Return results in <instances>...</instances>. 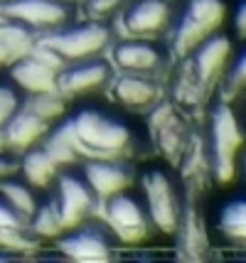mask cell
Returning <instances> with one entry per match:
<instances>
[{
	"label": "cell",
	"mask_w": 246,
	"mask_h": 263,
	"mask_svg": "<svg viewBox=\"0 0 246 263\" xmlns=\"http://www.w3.org/2000/svg\"><path fill=\"white\" fill-rule=\"evenodd\" d=\"M23 99H25L23 91L12 84L10 77L8 74H0V130L15 116V111L20 108Z\"/></svg>",
	"instance_id": "22"
},
{
	"label": "cell",
	"mask_w": 246,
	"mask_h": 263,
	"mask_svg": "<svg viewBox=\"0 0 246 263\" xmlns=\"http://www.w3.org/2000/svg\"><path fill=\"white\" fill-rule=\"evenodd\" d=\"M234 34L236 40H246V0H239V5H236L234 10Z\"/></svg>",
	"instance_id": "24"
},
{
	"label": "cell",
	"mask_w": 246,
	"mask_h": 263,
	"mask_svg": "<svg viewBox=\"0 0 246 263\" xmlns=\"http://www.w3.org/2000/svg\"><path fill=\"white\" fill-rule=\"evenodd\" d=\"M40 52H30V54H20L10 64L8 77L12 84L23 91V96H32V93H45V91H57V71L59 64L57 57H52L45 47H37Z\"/></svg>",
	"instance_id": "15"
},
{
	"label": "cell",
	"mask_w": 246,
	"mask_h": 263,
	"mask_svg": "<svg viewBox=\"0 0 246 263\" xmlns=\"http://www.w3.org/2000/svg\"><path fill=\"white\" fill-rule=\"evenodd\" d=\"M234 49V40L219 30L204 42H199L190 54H185V69L177 79V99L182 103H197L212 93L214 86L224 84Z\"/></svg>",
	"instance_id": "2"
},
{
	"label": "cell",
	"mask_w": 246,
	"mask_h": 263,
	"mask_svg": "<svg viewBox=\"0 0 246 263\" xmlns=\"http://www.w3.org/2000/svg\"><path fill=\"white\" fill-rule=\"evenodd\" d=\"M49 192H52L49 199L54 202L59 217L64 221V229L94 219L96 206L101 204L91 192V187L86 184V180L82 177L79 167H64L57 175L54 184L49 187Z\"/></svg>",
	"instance_id": "11"
},
{
	"label": "cell",
	"mask_w": 246,
	"mask_h": 263,
	"mask_svg": "<svg viewBox=\"0 0 246 263\" xmlns=\"http://www.w3.org/2000/svg\"><path fill=\"white\" fill-rule=\"evenodd\" d=\"M113 67L104 57L84 59V62H71L62 64L57 71V93L69 101V99H89L108 89V84L113 79Z\"/></svg>",
	"instance_id": "13"
},
{
	"label": "cell",
	"mask_w": 246,
	"mask_h": 263,
	"mask_svg": "<svg viewBox=\"0 0 246 263\" xmlns=\"http://www.w3.org/2000/svg\"><path fill=\"white\" fill-rule=\"evenodd\" d=\"M12 172H17V155L8 153V150H0V180L12 175Z\"/></svg>",
	"instance_id": "25"
},
{
	"label": "cell",
	"mask_w": 246,
	"mask_h": 263,
	"mask_svg": "<svg viewBox=\"0 0 246 263\" xmlns=\"http://www.w3.org/2000/svg\"><path fill=\"white\" fill-rule=\"evenodd\" d=\"M101 204H104L101 221L111 231V236L116 239L118 246H138L155 234L136 187L108 197Z\"/></svg>",
	"instance_id": "8"
},
{
	"label": "cell",
	"mask_w": 246,
	"mask_h": 263,
	"mask_svg": "<svg viewBox=\"0 0 246 263\" xmlns=\"http://www.w3.org/2000/svg\"><path fill=\"white\" fill-rule=\"evenodd\" d=\"M150 116L155 118V123H153L155 145L163 150V155H167L170 160L180 162L190 153V133H187V126H185L180 111L170 108V106H165L160 101L150 111Z\"/></svg>",
	"instance_id": "17"
},
{
	"label": "cell",
	"mask_w": 246,
	"mask_h": 263,
	"mask_svg": "<svg viewBox=\"0 0 246 263\" xmlns=\"http://www.w3.org/2000/svg\"><path fill=\"white\" fill-rule=\"evenodd\" d=\"M136 192L148 212L153 231L165 236L177 234L187 209H185V195L175 172L163 165L145 167L136 175Z\"/></svg>",
	"instance_id": "3"
},
{
	"label": "cell",
	"mask_w": 246,
	"mask_h": 263,
	"mask_svg": "<svg viewBox=\"0 0 246 263\" xmlns=\"http://www.w3.org/2000/svg\"><path fill=\"white\" fill-rule=\"evenodd\" d=\"M37 241L30 234L27 219L17 214L3 197H0V249H15L20 251L23 246H35Z\"/></svg>",
	"instance_id": "21"
},
{
	"label": "cell",
	"mask_w": 246,
	"mask_h": 263,
	"mask_svg": "<svg viewBox=\"0 0 246 263\" xmlns=\"http://www.w3.org/2000/svg\"><path fill=\"white\" fill-rule=\"evenodd\" d=\"M69 3H74V0H69Z\"/></svg>",
	"instance_id": "28"
},
{
	"label": "cell",
	"mask_w": 246,
	"mask_h": 263,
	"mask_svg": "<svg viewBox=\"0 0 246 263\" xmlns=\"http://www.w3.org/2000/svg\"><path fill=\"white\" fill-rule=\"evenodd\" d=\"M62 170L64 167L49 155L42 143H37L17 155V175L27 180L32 187H37L40 192H47Z\"/></svg>",
	"instance_id": "18"
},
{
	"label": "cell",
	"mask_w": 246,
	"mask_h": 263,
	"mask_svg": "<svg viewBox=\"0 0 246 263\" xmlns=\"http://www.w3.org/2000/svg\"><path fill=\"white\" fill-rule=\"evenodd\" d=\"M86 184L91 187L99 202H104L108 197L118 195L123 190L136 187V175L130 160H121V158H101V160H84L77 165Z\"/></svg>",
	"instance_id": "16"
},
{
	"label": "cell",
	"mask_w": 246,
	"mask_h": 263,
	"mask_svg": "<svg viewBox=\"0 0 246 263\" xmlns=\"http://www.w3.org/2000/svg\"><path fill=\"white\" fill-rule=\"evenodd\" d=\"M57 251L64 258L71 261H108L113 258V251L118 249L116 239L111 236V231L106 229L101 219H89L77 227H69L54 239Z\"/></svg>",
	"instance_id": "10"
},
{
	"label": "cell",
	"mask_w": 246,
	"mask_h": 263,
	"mask_svg": "<svg viewBox=\"0 0 246 263\" xmlns=\"http://www.w3.org/2000/svg\"><path fill=\"white\" fill-rule=\"evenodd\" d=\"M177 8L173 0H128L118 12L121 37L138 40H167L173 30Z\"/></svg>",
	"instance_id": "9"
},
{
	"label": "cell",
	"mask_w": 246,
	"mask_h": 263,
	"mask_svg": "<svg viewBox=\"0 0 246 263\" xmlns=\"http://www.w3.org/2000/svg\"><path fill=\"white\" fill-rule=\"evenodd\" d=\"M40 45L52 57H57L59 64H71V62L104 57V52H108V47L113 45V30L108 27V23L101 20L77 17L67 27L42 37Z\"/></svg>",
	"instance_id": "5"
},
{
	"label": "cell",
	"mask_w": 246,
	"mask_h": 263,
	"mask_svg": "<svg viewBox=\"0 0 246 263\" xmlns=\"http://www.w3.org/2000/svg\"><path fill=\"white\" fill-rule=\"evenodd\" d=\"M77 20L69 0H0V25L17 27L30 37H47Z\"/></svg>",
	"instance_id": "6"
},
{
	"label": "cell",
	"mask_w": 246,
	"mask_h": 263,
	"mask_svg": "<svg viewBox=\"0 0 246 263\" xmlns=\"http://www.w3.org/2000/svg\"><path fill=\"white\" fill-rule=\"evenodd\" d=\"M244 118H246V103H244ZM244 123H246V121H244Z\"/></svg>",
	"instance_id": "27"
},
{
	"label": "cell",
	"mask_w": 246,
	"mask_h": 263,
	"mask_svg": "<svg viewBox=\"0 0 246 263\" xmlns=\"http://www.w3.org/2000/svg\"><path fill=\"white\" fill-rule=\"evenodd\" d=\"M236 177H241V182H244V190H246V145L241 150V155H239V165H236Z\"/></svg>",
	"instance_id": "26"
},
{
	"label": "cell",
	"mask_w": 246,
	"mask_h": 263,
	"mask_svg": "<svg viewBox=\"0 0 246 263\" xmlns=\"http://www.w3.org/2000/svg\"><path fill=\"white\" fill-rule=\"evenodd\" d=\"M0 197H3L17 214H23L27 221H30V217L35 214V209L40 206V202H42V192H40L37 187H32L27 180H23L17 172H12V175L0 180Z\"/></svg>",
	"instance_id": "20"
},
{
	"label": "cell",
	"mask_w": 246,
	"mask_h": 263,
	"mask_svg": "<svg viewBox=\"0 0 246 263\" xmlns=\"http://www.w3.org/2000/svg\"><path fill=\"white\" fill-rule=\"evenodd\" d=\"M224 86L232 91H246V40H241V47L234 49V57L226 71Z\"/></svg>",
	"instance_id": "23"
},
{
	"label": "cell",
	"mask_w": 246,
	"mask_h": 263,
	"mask_svg": "<svg viewBox=\"0 0 246 263\" xmlns=\"http://www.w3.org/2000/svg\"><path fill=\"white\" fill-rule=\"evenodd\" d=\"M111 67L123 74H141V77H158L167 69L170 52L160 40H138V37H121L108 47Z\"/></svg>",
	"instance_id": "12"
},
{
	"label": "cell",
	"mask_w": 246,
	"mask_h": 263,
	"mask_svg": "<svg viewBox=\"0 0 246 263\" xmlns=\"http://www.w3.org/2000/svg\"><path fill=\"white\" fill-rule=\"evenodd\" d=\"M214 229L226 243L246 249V192L226 199L217 217H214Z\"/></svg>",
	"instance_id": "19"
},
{
	"label": "cell",
	"mask_w": 246,
	"mask_h": 263,
	"mask_svg": "<svg viewBox=\"0 0 246 263\" xmlns=\"http://www.w3.org/2000/svg\"><path fill=\"white\" fill-rule=\"evenodd\" d=\"M106 91H108L116 108L133 111V114H150L153 108L163 101V86H160L158 77L116 71Z\"/></svg>",
	"instance_id": "14"
},
{
	"label": "cell",
	"mask_w": 246,
	"mask_h": 263,
	"mask_svg": "<svg viewBox=\"0 0 246 263\" xmlns=\"http://www.w3.org/2000/svg\"><path fill=\"white\" fill-rule=\"evenodd\" d=\"M246 145V130L241 116L226 101H217L210 111L207 121V143H204V160L207 170L217 182H232L236 177L239 155Z\"/></svg>",
	"instance_id": "4"
},
{
	"label": "cell",
	"mask_w": 246,
	"mask_h": 263,
	"mask_svg": "<svg viewBox=\"0 0 246 263\" xmlns=\"http://www.w3.org/2000/svg\"><path fill=\"white\" fill-rule=\"evenodd\" d=\"M57 130L67 138L77 160L121 158L130 160L138 148V136L118 108L106 106H79L69 118L57 123Z\"/></svg>",
	"instance_id": "1"
},
{
	"label": "cell",
	"mask_w": 246,
	"mask_h": 263,
	"mask_svg": "<svg viewBox=\"0 0 246 263\" xmlns=\"http://www.w3.org/2000/svg\"><path fill=\"white\" fill-rule=\"evenodd\" d=\"M226 17L224 0H187L175 15L173 30L167 34L170 54L185 57L199 42L219 32Z\"/></svg>",
	"instance_id": "7"
}]
</instances>
